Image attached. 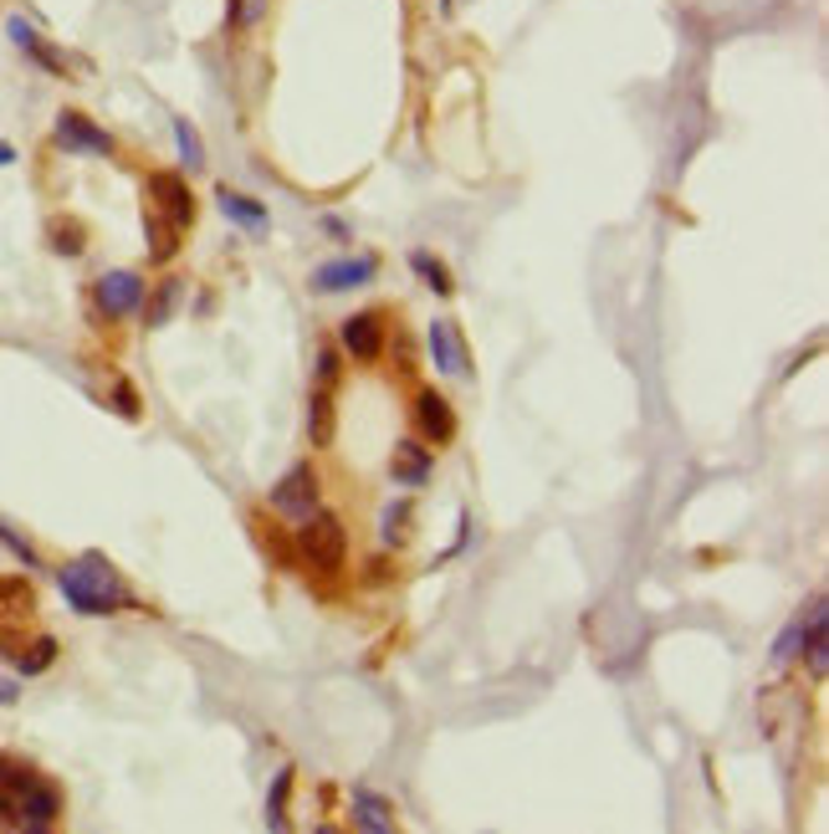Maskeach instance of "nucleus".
Listing matches in <instances>:
<instances>
[{
    "instance_id": "f257e3e1",
    "label": "nucleus",
    "mask_w": 829,
    "mask_h": 834,
    "mask_svg": "<svg viewBox=\"0 0 829 834\" xmlns=\"http://www.w3.org/2000/svg\"><path fill=\"white\" fill-rule=\"evenodd\" d=\"M57 589L77 614H119L123 604H129L123 579L103 564V558H98V553H88V558L57 568Z\"/></svg>"
},
{
    "instance_id": "f03ea898",
    "label": "nucleus",
    "mask_w": 829,
    "mask_h": 834,
    "mask_svg": "<svg viewBox=\"0 0 829 834\" xmlns=\"http://www.w3.org/2000/svg\"><path fill=\"white\" fill-rule=\"evenodd\" d=\"M343 553H349V533H343V522L333 512H318L312 507L302 527H297V558L318 574H339L343 568Z\"/></svg>"
},
{
    "instance_id": "7ed1b4c3",
    "label": "nucleus",
    "mask_w": 829,
    "mask_h": 834,
    "mask_svg": "<svg viewBox=\"0 0 829 834\" xmlns=\"http://www.w3.org/2000/svg\"><path fill=\"white\" fill-rule=\"evenodd\" d=\"M92 298H98V313L103 318H129L144 308V277L139 271H103L98 287H92Z\"/></svg>"
},
{
    "instance_id": "20e7f679",
    "label": "nucleus",
    "mask_w": 829,
    "mask_h": 834,
    "mask_svg": "<svg viewBox=\"0 0 829 834\" xmlns=\"http://www.w3.org/2000/svg\"><path fill=\"white\" fill-rule=\"evenodd\" d=\"M425 338H430V358H435V369H441L445 379H466V374H472L466 338H461V329L451 323V318H435Z\"/></svg>"
},
{
    "instance_id": "39448f33",
    "label": "nucleus",
    "mask_w": 829,
    "mask_h": 834,
    "mask_svg": "<svg viewBox=\"0 0 829 834\" xmlns=\"http://www.w3.org/2000/svg\"><path fill=\"white\" fill-rule=\"evenodd\" d=\"M148 194H154V205L164 210V221L175 225V231H185V225L195 221V194H190V185H185L179 175L154 169V175H148Z\"/></svg>"
},
{
    "instance_id": "423d86ee",
    "label": "nucleus",
    "mask_w": 829,
    "mask_h": 834,
    "mask_svg": "<svg viewBox=\"0 0 829 834\" xmlns=\"http://www.w3.org/2000/svg\"><path fill=\"white\" fill-rule=\"evenodd\" d=\"M272 507L302 522L312 507H318V471H312V466H292V471L272 487Z\"/></svg>"
},
{
    "instance_id": "0eeeda50",
    "label": "nucleus",
    "mask_w": 829,
    "mask_h": 834,
    "mask_svg": "<svg viewBox=\"0 0 829 834\" xmlns=\"http://www.w3.org/2000/svg\"><path fill=\"white\" fill-rule=\"evenodd\" d=\"M374 277H379L374 256H339V262H323L312 271V287L318 292H349V287H369Z\"/></svg>"
},
{
    "instance_id": "6e6552de",
    "label": "nucleus",
    "mask_w": 829,
    "mask_h": 834,
    "mask_svg": "<svg viewBox=\"0 0 829 834\" xmlns=\"http://www.w3.org/2000/svg\"><path fill=\"white\" fill-rule=\"evenodd\" d=\"M339 338H343V354L354 358V364H374V358L385 354V318L379 313H354L339 329Z\"/></svg>"
},
{
    "instance_id": "1a4fd4ad",
    "label": "nucleus",
    "mask_w": 829,
    "mask_h": 834,
    "mask_svg": "<svg viewBox=\"0 0 829 834\" xmlns=\"http://www.w3.org/2000/svg\"><path fill=\"white\" fill-rule=\"evenodd\" d=\"M414 425H420V435H425L430 446L456 441V410H451V400L435 394V389H420V394H414Z\"/></svg>"
},
{
    "instance_id": "9d476101",
    "label": "nucleus",
    "mask_w": 829,
    "mask_h": 834,
    "mask_svg": "<svg viewBox=\"0 0 829 834\" xmlns=\"http://www.w3.org/2000/svg\"><path fill=\"white\" fill-rule=\"evenodd\" d=\"M57 144L67 154H113V138H108L88 113H73V108L57 113Z\"/></svg>"
},
{
    "instance_id": "9b49d317",
    "label": "nucleus",
    "mask_w": 829,
    "mask_h": 834,
    "mask_svg": "<svg viewBox=\"0 0 829 834\" xmlns=\"http://www.w3.org/2000/svg\"><path fill=\"white\" fill-rule=\"evenodd\" d=\"M62 814V793L42 778H31L26 789L15 793V824H26V830H46V824H57Z\"/></svg>"
},
{
    "instance_id": "f8f14e48",
    "label": "nucleus",
    "mask_w": 829,
    "mask_h": 834,
    "mask_svg": "<svg viewBox=\"0 0 829 834\" xmlns=\"http://www.w3.org/2000/svg\"><path fill=\"white\" fill-rule=\"evenodd\" d=\"M389 477L400 481V487H425L430 446H420V441H395V451H389Z\"/></svg>"
},
{
    "instance_id": "ddd939ff",
    "label": "nucleus",
    "mask_w": 829,
    "mask_h": 834,
    "mask_svg": "<svg viewBox=\"0 0 829 834\" xmlns=\"http://www.w3.org/2000/svg\"><path fill=\"white\" fill-rule=\"evenodd\" d=\"M349 809H354V824L358 830H369V834H389L395 830V804H389V799H379V793L374 789H354L349 793Z\"/></svg>"
},
{
    "instance_id": "4468645a",
    "label": "nucleus",
    "mask_w": 829,
    "mask_h": 834,
    "mask_svg": "<svg viewBox=\"0 0 829 834\" xmlns=\"http://www.w3.org/2000/svg\"><path fill=\"white\" fill-rule=\"evenodd\" d=\"M333 435H339V404H333V394L318 385L308 394V441L323 451V446H333Z\"/></svg>"
},
{
    "instance_id": "2eb2a0df",
    "label": "nucleus",
    "mask_w": 829,
    "mask_h": 834,
    "mask_svg": "<svg viewBox=\"0 0 829 834\" xmlns=\"http://www.w3.org/2000/svg\"><path fill=\"white\" fill-rule=\"evenodd\" d=\"M825 625H829V610H825V599H815V604H809V620H804V656H809V670H815V676H825L829 670Z\"/></svg>"
},
{
    "instance_id": "dca6fc26",
    "label": "nucleus",
    "mask_w": 829,
    "mask_h": 834,
    "mask_svg": "<svg viewBox=\"0 0 829 834\" xmlns=\"http://www.w3.org/2000/svg\"><path fill=\"white\" fill-rule=\"evenodd\" d=\"M215 205H221V215L225 221H236V225H246V231H267V205L262 200H252V194H241V190H215Z\"/></svg>"
},
{
    "instance_id": "f3484780",
    "label": "nucleus",
    "mask_w": 829,
    "mask_h": 834,
    "mask_svg": "<svg viewBox=\"0 0 829 834\" xmlns=\"http://www.w3.org/2000/svg\"><path fill=\"white\" fill-rule=\"evenodd\" d=\"M179 298H185V282H179V277H164L159 292L144 302V323H148V329H164V323H169V313L179 308Z\"/></svg>"
},
{
    "instance_id": "a211bd4d",
    "label": "nucleus",
    "mask_w": 829,
    "mask_h": 834,
    "mask_svg": "<svg viewBox=\"0 0 829 834\" xmlns=\"http://www.w3.org/2000/svg\"><path fill=\"white\" fill-rule=\"evenodd\" d=\"M144 236H148V256H154V262H169V256L179 252V231L169 221H164V215H148L144 210Z\"/></svg>"
},
{
    "instance_id": "6ab92c4d",
    "label": "nucleus",
    "mask_w": 829,
    "mask_h": 834,
    "mask_svg": "<svg viewBox=\"0 0 829 834\" xmlns=\"http://www.w3.org/2000/svg\"><path fill=\"white\" fill-rule=\"evenodd\" d=\"M46 241H52V252L57 256H82L88 252V231L77 221H52L46 225Z\"/></svg>"
},
{
    "instance_id": "aec40b11",
    "label": "nucleus",
    "mask_w": 829,
    "mask_h": 834,
    "mask_svg": "<svg viewBox=\"0 0 829 834\" xmlns=\"http://www.w3.org/2000/svg\"><path fill=\"white\" fill-rule=\"evenodd\" d=\"M175 144H179V165L190 169H206V144H200V134L190 129V119H175Z\"/></svg>"
},
{
    "instance_id": "412c9836",
    "label": "nucleus",
    "mask_w": 829,
    "mask_h": 834,
    "mask_svg": "<svg viewBox=\"0 0 829 834\" xmlns=\"http://www.w3.org/2000/svg\"><path fill=\"white\" fill-rule=\"evenodd\" d=\"M410 267L420 271V282H425L430 292H441V298H451V287H456V282H451V271H445V267H441V262H435V256H430V252H414V256H410Z\"/></svg>"
},
{
    "instance_id": "4be33fe9",
    "label": "nucleus",
    "mask_w": 829,
    "mask_h": 834,
    "mask_svg": "<svg viewBox=\"0 0 829 834\" xmlns=\"http://www.w3.org/2000/svg\"><path fill=\"white\" fill-rule=\"evenodd\" d=\"M52 660H57V641H52V635H42L36 645H26V650L15 656V670H21V676H42Z\"/></svg>"
},
{
    "instance_id": "5701e85b",
    "label": "nucleus",
    "mask_w": 829,
    "mask_h": 834,
    "mask_svg": "<svg viewBox=\"0 0 829 834\" xmlns=\"http://www.w3.org/2000/svg\"><path fill=\"white\" fill-rule=\"evenodd\" d=\"M36 610V594H31L26 579H0V614H31Z\"/></svg>"
},
{
    "instance_id": "b1692460",
    "label": "nucleus",
    "mask_w": 829,
    "mask_h": 834,
    "mask_svg": "<svg viewBox=\"0 0 829 834\" xmlns=\"http://www.w3.org/2000/svg\"><path fill=\"white\" fill-rule=\"evenodd\" d=\"M287 793H292V768H281L267 793V830H287Z\"/></svg>"
},
{
    "instance_id": "393cba45",
    "label": "nucleus",
    "mask_w": 829,
    "mask_h": 834,
    "mask_svg": "<svg viewBox=\"0 0 829 834\" xmlns=\"http://www.w3.org/2000/svg\"><path fill=\"white\" fill-rule=\"evenodd\" d=\"M405 522H410V502H389V507H385V518H379V537L400 548V543H405V533H410Z\"/></svg>"
},
{
    "instance_id": "a878e982",
    "label": "nucleus",
    "mask_w": 829,
    "mask_h": 834,
    "mask_svg": "<svg viewBox=\"0 0 829 834\" xmlns=\"http://www.w3.org/2000/svg\"><path fill=\"white\" fill-rule=\"evenodd\" d=\"M26 57L36 62V67H42V73H52V77H67V57H62L57 46H46L42 36H36V42L26 46Z\"/></svg>"
},
{
    "instance_id": "bb28decb",
    "label": "nucleus",
    "mask_w": 829,
    "mask_h": 834,
    "mask_svg": "<svg viewBox=\"0 0 829 834\" xmlns=\"http://www.w3.org/2000/svg\"><path fill=\"white\" fill-rule=\"evenodd\" d=\"M267 0H225V26H256Z\"/></svg>"
},
{
    "instance_id": "cd10ccee",
    "label": "nucleus",
    "mask_w": 829,
    "mask_h": 834,
    "mask_svg": "<svg viewBox=\"0 0 829 834\" xmlns=\"http://www.w3.org/2000/svg\"><path fill=\"white\" fill-rule=\"evenodd\" d=\"M113 410H119L123 420H139V394H134V385H123V379H119V389H113Z\"/></svg>"
},
{
    "instance_id": "c85d7f7f",
    "label": "nucleus",
    "mask_w": 829,
    "mask_h": 834,
    "mask_svg": "<svg viewBox=\"0 0 829 834\" xmlns=\"http://www.w3.org/2000/svg\"><path fill=\"white\" fill-rule=\"evenodd\" d=\"M799 645H804V620H799V625H788V630H784V641H778L773 660H794V656H799Z\"/></svg>"
},
{
    "instance_id": "c756f323",
    "label": "nucleus",
    "mask_w": 829,
    "mask_h": 834,
    "mask_svg": "<svg viewBox=\"0 0 829 834\" xmlns=\"http://www.w3.org/2000/svg\"><path fill=\"white\" fill-rule=\"evenodd\" d=\"M0 543H5V548H11V553H15V558H21V564H26V568H36V553H31V543H26V537H15L11 527H5V522H0Z\"/></svg>"
},
{
    "instance_id": "7c9ffc66",
    "label": "nucleus",
    "mask_w": 829,
    "mask_h": 834,
    "mask_svg": "<svg viewBox=\"0 0 829 834\" xmlns=\"http://www.w3.org/2000/svg\"><path fill=\"white\" fill-rule=\"evenodd\" d=\"M339 369H343V364H339V354H333V348H323V354H318V385H333V379H339Z\"/></svg>"
},
{
    "instance_id": "2f4dec72",
    "label": "nucleus",
    "mask_w": 829,
    "mask_h": 834,
    "mask_svg": "<svg viewBox=\"0 0 829 834\" xmlns=\"http://www.w3.org/2000/svg\"><path fill=\"white\" fill-rule=\"evenodd\" d=\"M5 824H15V793L0 783V830H5Z\"/></svg>"
},
{
    "instance_id": "473e14b6",
    "label": "nucleus",
    "mask_w": 829,
    "mask_h": 834,
    "mask_svg": "<svg viewBox=\"0 0 829 834\" xmlns=\"http://www.w3.org/2000/svg\"><path fill=\"white\" fill-rule=\"evenodd\" d=\"M21 650H26V645L15 641V635H5V630H0V656H5V660H15V656H21Z\"/></svg>"
},
{
    "instance_id": "72a5a7b5",
    "label": "nucleus",
    "mask_w": 829,
    "mask_h": 834,
    "mask_svg": "<svg viewBox=\"0 0 829 834\" xmlns=\"http://www.w3.org/2000/svg\"><path fill=\"white\" fill-rule=\"evenodd\" d=\"M323 231H328L333 241H349V225H343L339 215H323Z\"/></svg>"
},
{
    "instance_id": "f704fd0d",
    "label": "nucleus",
    "mask_w": 829,
    "mask_h": 834,
    "mask_svg": "<svg viewBox=\"0 0 829 834\" xmlns=\"http://www.w3.org/2000/svg\"><path fill=\"white\" fill-rule=\"evenodd\" d=\"M5 165H15V149H11V144H0V169H5Z\"/></svg>"
},
{
    "instance_id": "c9c22d12",
    "label": "nucleus",
    "mask_w": 829,
    "mask_h": 834,
    "mask_svg": "<svg viewBox=\"0 0 829 834\" xmlns=\"http://www.w3.org/2000/svg\"><path fill=\"white\" fill-rule=\"evenodd\" d=\"M0 701H15V681H0Z\"/></svg>"
},
{
    "instance_id": "e433bc0d",
    "label": "nucleus",
    "mask_w": 829,
    "mask_h": 834,
    "mask_svg": "<svg viewBox=\"0 0 829 834\" xmlns=\"http://www.w3.org/2000/svg\"><path fill=\"white\" fill-rule=\"evenodd\" d=\"M451 11H456V0H441V15H451Z\"/></svg>"
}]
</instances>
